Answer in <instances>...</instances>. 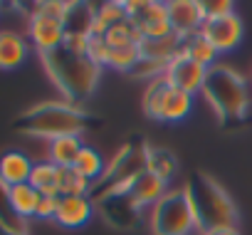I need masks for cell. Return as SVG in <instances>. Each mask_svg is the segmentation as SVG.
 <instances>
[{
    "label": "cell",
    "instance_id": "1",
    "mask_svg": "<svg viewBox=\"0 0 252 235\" xmlns=\"http://www.w3.org/2000/svg\"><path fill=\"white\" fill-rule=\"evenodd\" d=\"M89 122L87 111L72 101H40L25 114H20L18 127L23 134L35 139H60V136H82Z\"/></svg>",
    "mask_w": 252,
    "mask_h": 235
},
{
    "label": "cell",
    "instance_id": "2",
    "mask_svg": "<svg viewBox=\"0 0 252 235\" xmlns=\"http://www.w3.org/2000/svg\"><path fill=\"white\" fill-rule=\"evenodd\" d=\"M213 111L218 114V119L222 124H237L245 119L247 106H250V89L247 79L232 69L230 65H213L208 69L203 92H200Z\"/></svg>",
    "mask_w": 252,
    "mask_h": 235
},
{
    "label": "cell",
    "instance_id": "3",
    "mask_svg": "<svg viewBox=\"0 0 252 235\" xmlns=\"http://www.w3.org/2000/svg\"><path fill=\"white\" fill-rule=\"evenodd\" d=\"M42 65H45L50 79L64 94V99L72 104L84 101L96 89V82L101 77V67H96L89 57L67 52L64 47H60L50 55H42Z\"/></svg>",
    "mask_w": 252,
    "mask_h": 235
},
{
    "label": "cell",
    "instance_id": "4",
    "mask_svg": "<svg viewBox=\"0 0 252 235\" xmlns=\"http://www.w3.org/2000/svg\"><path fill=\"white\" fill-rule=\"evenodd\" d=\"M183 188L195 210L200 233L215 228H237V208L218 181H213L205 173H195Z\"/></svg>",
    "mask_w": 252,
    "mask_h": 235
},
{
    "label": "cell",
    "instance_id": "5",
    "mask_svg": "<svg viewBox=\"0 0 252 235\" xmlns=\"http://www.w3.org/2000/svg\"><path fill=\"white\" fill-rule=\"evenodd\" d=\"M146 164H149V146L144 141L124 144L116 151V156L106 164L104 176L92 186L96 191V201L129 193L136 178L146 173Z\"/></svg>",
    "mask_w": 252,
    "mask_h": 235
},
{
    "label": "cell",
    "instance_id": "6",
    "mask_svg": "<svg viewBox=\"0 0 252 235\" xmlns=\"http://www.w3.org/2000/svg\"><path fill=\"white\" fill-rule=\"evenodd\" d=\"M154 235H200V225L186 188H168V193L151 208Z\"/></svg>",
    "mask_w": 252,
    "mask_h": 235
},
{
    "label": "cell",
    "instance_id": "7",
    "mask_svg": "<svg viewBox=\"0 0 252 235\" xmlns=\"http://www.w3.org/2000/svg\"><path fill=\"white\" fill-rule=\"evenodd\" d=\"M28 37H30V47H35L42 57V55H50L64 45L67 28L62 20L50 18L40 10H32V15L28 20Z\"/></svg>",
    "mask_w": 252,
    "mask_h": 235
},
{
    "label": "cell",
    "instance_id": "8",
    "mask_svg": "<svg viewBox=\"0 0 252 235\" xmlns=\"http://www.w3.org/2000/svg\"><path fill=\"white\" fill-rule=\"evenodd\" d=\"M200 35L218 50V55H222V52L235 50V47L242 42L245 25H242V20H240L237 13H230V15H225V18L205 20L203 28H200Z\"/></svg>",
    "mask_w": 252,
    "mask_h": 235
},
{
    "label": "cell",
    "instance_id": "9",
    "mask_svg": "<svg viewBox=\"0 0 252 235\" xmlns=\"http://www.w3.org/2000/svg\"><path fill=\"white\" fill-rule=\"evenodd\" d=\"M205 77H208V67L193 62V60L186 57L183 52L166 67V74H163V79H166L171 87H176V89H181V92H186V94H193V97H195L198 92H203Z\"/></svg>",
    "mask_w": 252,
    "mask_h": 235
},
{
    "label": "cell",
    "instance_id": "10",
    "mask_svg": "<svg viewBox=\"0 0 252 235\" xmlns=\"http://www.w3.org/2000/svg\"><path fill=\"white\" fill-rule=\"evenodd\" d=\"M166 8H168V23L173 33H178L181 37H190L200 33L205 23L200 0H168Z\"/></svg>",
    "mask_w": 252,
    "mask_h": 235
},
{
    "label": "cell",
    "instance_id": "11",
    "mask_svg": "<svg viewBox=\"0 0 252 235\" xmlns=\"http://www.w3.org/2000/svg\"><path fill=\"white\" fill-rule=\"evenodd\" d=\"M92 213H94V201L89 196H60L55 223L69 230L84 228L92 220Z\"/></svg>",
    "mask_w": 252,
    "mask_h": 235
},
{
    "label": "cell",
    "instance_id": "12",
    "mask_svg": "<svg viewBox=\"0 0 252 235\" xmlns=\"http://www.w3.org/2000/svg\"><path fill=\"white\" fill-rule=\"evenodd\" d=\"M35 161L25 154V151H5L0 154V186L3 188H13L20 183L30 181Z\"/></svg>",
    "mask_w": 252,
    "mask_h": 235
},
{
    "label": "cell",
    "instance_id": "13",
    "mask_svg": "<svg viewBox=\"0 0 252 235\" xmlns=\"http://www.w3.org/2000/svg\"><path fill=\"white\" fill-rule=\"evenodd\" d=\"M183 40L178 33H171L166 37H144L139 42V50H141V57L144 60H154L158 65H171L181 52H183Z\"/></svg>",
    "mask_w": 252,
    "mask_h": 235
},
{
    "label": "cell",
    "instance_id": "14",
    "mask_svg": "<svg viewBox=\"0 0 252 235\" xmlns=\"http://www.w3.org/2000/svg\"><path fill=\"white\" fill-rule=\"evenodd\" d=\"M30 55V40L15 30H0V69H18Z\"/></svg>",
    "mask_w": 252,
    "mask_h": 235
},
{
    "label": "cell",
    "instance_id": "15",
    "mask_svg": "<svg viewBox=\"0 0 252 235\" xmlns=\"http://www.w3.org/2000/svg\"><path fill=\"white\" fill-rule=\"evenodd\" d=\"M166 193H168V183L161 181L158 176H154V173L146 171V173L139 176L136 183L131 186L129 198H131V203L141 210V208H154Z\"/></svg>",
    "mask_w": 252,
    "mask_h": 235
},
{
    "label": "cell",
    "instance_id": "16",
    "mask_svg": "<svg viewBox=\"0 0 252 235\" xmlns=\"http://www.w3.org/2000/svg\"><path fill=\"white\" fill-rule=\"evenodd\" d=\"M193 109V94H186L176 87H166L163 92V99H161V114H158V122H168V124H176V122H183L186 116L190 114Z\"/></svg>",
    "mask_w": 252,
    "mask_h": 235
},
{
    "label": "cell",
    "instance_id": "17",
    "mask_svg": "<svg viewBox=\"0 0 252 235\" xmlns=\"http://www.w3.org/2000/svg\"><path fill=\"white\" fill-rule=\"evenodd\" d=\"M84 146L87 144L82 141V136H60V139H52V141H47V161H52L60 168H72Z\"/></svg>",
    "mask_w": 252,
    "mask_h": 235
},
{
    "label": "cell",
    "instance_id": "18",
    "mask_svg": "<svg viewBox=\"0 0 252 235\" xmlns=\"http://www.w3.org/2000/svg\"><path fill=\"white\" fill-rule=\"evenodd\" d=\"M40 193L30 186V183H20V186H13L8 188V205L13 210L15 218H20L23 223L28 218H35L37 213V205H40Z\"/></svg>",
    "mask_w": 252,
    "mask_h": 235
},
{
    "label": "cell",
    "instance_id": "19",
    "mask_svg": "<svg viewBox=\"0 0 252 235\" xmlns=\"http://www.w3.org/2000/svg\"><path fill=\"white\" fill-rule=\"evenodd\" d=\"M104 210V215L109 218V223L119 225V228H131L134 225V218L139 215V208L131 203L129 193L124 196H111V198H101L96 201Z\"/></svg>",
    "mask_w": 252,
    "mask_h": 235
},
{
    "label": "cell",
    "instance_id": "20",
    "mask_svg": "<svg viewBox=\"0 0 252 235\" xmlns=\"http://www.w3.org/2000/svg\"><path fill=\"white\" fill-rule=\"evenodd\" d=\"M60 178H62V168L55 166L52 161L42 159V161H35L28 183L40 196H60Z\"/></svg>",
    "mask_w": 252,
    "mask_h": 235
},
{
    "label": "cell",
    "instance_id": "21",
    "mask_svg": "<svg viewBox=\"0 0 252 235\" xmlns=\"http://www.w3.org/2000/svg\"><path fill=\"white\" fill-rule=\"evenodd\" d=\"M183 55L190 57L193 62L208 67V69H210L213 65H218V50H215L200 33H195V35H190V37L183 40Z\"/></svg>",
    "mask_w": 252,
    "mask_h": 235
},
{
    "label": "cell",
    "instance_id": "22",
    "mask_svg": "<svg viewBox=\"0 0 252 235\" xmlns=\"http://www.w3.org/2000/svg\"><path fill=\"white\" fill-rule=\"evenodd\" d=\"M72 168H74L79 176H84L87 181L96 183V181L104 176L106 164H104V159H101V154H99L96 149L84 146V149H82V154L77 156V161H74V166H72Z\"/></svg>",
    "mask_w": 252,
    "mask_h": 235
},
{
    "label": "cell",
    "instance_id": "23",
    "mask_svg": "<svg viewBox=\"0 0 252 235\" xmlns=\"http://www.w3.org/2000/svg\"><path fill=\"white\" fill-rule=\"evenodd\" d=\"M141 60V50L139 42H129V45H121V47H109V62L106 67L116 69V72H134L136 65Z\"/></svg>",
    "mask_w": 252,
    "mask_h": 235
},
{
    "label": "cell",
    "instance_id": "24",
    "mask_svg": "<svg viewBox=\"0 0 252 235\" xmlns=\"http://www.w3.org/2000/svg\"><path fill=\"white\" fill-rule=\"evenodd\" d=\"M129 20L144 33L151 25L168 23V8H166V3H161V0H144V8L134 18H129Z\"/></svg>",
    "mask_w": 252,
    "mask_h": 235
},
{
    "label": "cell",
    "instance_id": "25",
    "mask_svg": "<svg viewBox=\"0 0 252 235\" xmlns=\"http://www.w3.org/2000/svg\"><path fill=\"white\" fill-rule=\"evenodd\" d=\"M178 164H176V156L166 149H151L149 146V164H146V171L158 176L161 181H171V176L176 173Z\"/></svg>",
    "mask_w": 252,
    "mask_h": 235
},
{
    "label": "cell",
    "instance_id": "26",
    "mask_svg": "<svg viewBox=\"0 0 252 235\" xmlns=\"http://www.w3.org/2000/svg\"><path fill=\"white\" fill-rule=\"evenodd\" d=\"M166 87H168V82H166L163 77H158V79H151L149 87H146V92H144V111H146L149 119H154V122H158L161 99H163Z\"/></svg>",
    "mask_w": 252,
    "mask_h": 235
},
{
    "label": "cell",
    "instance_id": "27",
    "mask_svg": "<svg viewBox=\"0 0 252 235\" xmlns=\"http://www.w3.org/2000/svg\"><path fill=\"white\" fill-rule=\"evenodd\" d=\"M92 181H87L84 176H79L74 168H62V178H60V196H89L92 191Z\"/></svg>",
    "mask_w": 252,
    "mask_h": 235
},
{
    "label": "cell",
    "instance_id": "28",
    "mask_svg": "<svg viewBox=\"0 0 252 235\" xmlns=\"http://www.w3.org/2000/svg\"><path fill=\"white\" fill-rule=\"evenodd\" d=\"M200 8H203L205 20L225 18V15L235 13V3H232V0H200Z\"/></svg>",
    "mask_w": 252,
    "mask_h": 235
},
{
    "label": "cell",
    "instance_id": "29",
    "mask_svg": "<svg viewBox=\"0 0 252 235\" xmlns=\"http://www.w3.org/2000/svg\"><path fill=\"white\" fill-rule=\"evenodd\" d=\"M87 57H89L96 67H106V62H109V45H106V40H104V37L92 35V37H89Z\"/></svg>",
    "mask_w": 252,
    "mask_h": 235
},
{
    "label": "cell",
    "instance_id": "30",
    "mask_svg": "<svg viewBox=\"0 0 252 235\" xmlns=\"http://www.w3.org/2000/svg\"><path fill=\"white\" fill-rule=\"evenodd\" d=\"M89 33H67L64 37V50L72 52V55H79V57H87V50H89Z\"/></svg>",
    "mask_w": 252,
    "mask_h": 235
},
{
    "label": "cell",
    "instance_id": "31",
    "mask_svg": "<svg viewBox=\"0 0 252 235\" xmlns=\"http://www.w3.org/2000/svg\"><path fill=\"white\" fill-rule=\"evenodd\" d=\"M57 205H60V196H42L35 218H40V220H55V215H57Z\"/></svg>",
    "mask_w": 252,
    "mask_h": 235
},
{
    "label": "cell",
    "instance_id": "32",
    "mask_svg": "<svg viewBox=\"0 0 252 235\" xmlns=\"http://www.w3.org/2000/svg\"><path fill=\"white\" fill-rule=\"evenodd\" d=\"M200 235H240L237 228H215V230H203Z\"/></svg>",
    "mask_w": 252,
    "mask_h": 235
},
{
    "label": "cell",
    "instance_id": "33",
    "mask_svg": "<svg viewBox=\"0 0 252 235\" xmlns=\"http://www.w3.org/2000/svg\"><path fill=\"white\" fill-rule=\"evenodd\" d=\"M0 235H28V230H8L0 225Z\"/></svg>",
    "mask_w": 252,
    "mask_h": 235
}]
</instances>
